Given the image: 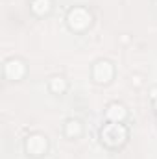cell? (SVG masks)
Masks as SVG:
<instances>
[{
    "label": "cell",
    "instance_id": "cell-1",
    "mask_svg": "<svg viewBox=\"0 0 157 159\" xmlns=\"http://www.w3.org/2000/svg\"><path fill=\"white\" fill-rule=\"evenodd\" d=\"M48 4H50L48 0H35L33 6H35V11H43V9L46 11V9H48Z\"/></svg>",
    "mask_w": 157,
    "mask_h": 159
}]
</instances>
